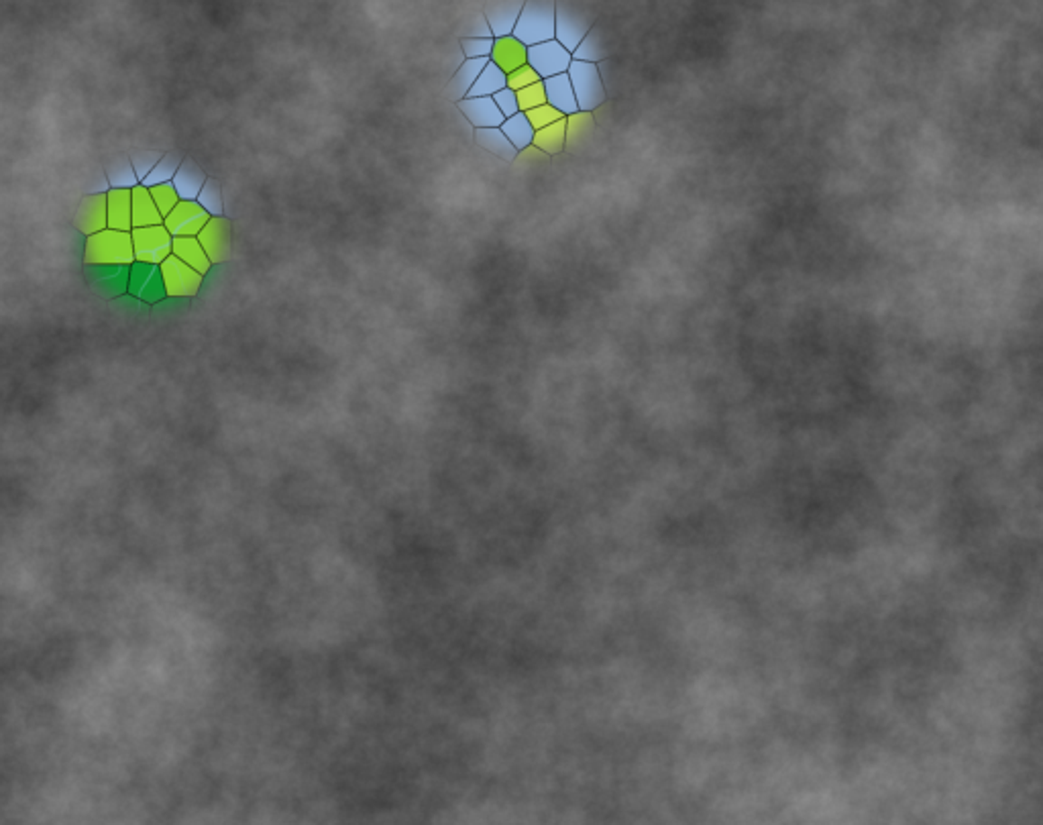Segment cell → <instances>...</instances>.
Returning a JSON list of instances; mask_svg holds the SVG:
<instances>
[{
	"mask_svg": "<svg viewBox=\"0 0 1043 825\" xmlns=\"http://www.w3.org/2000/svg\"><path fill=\"white\" fill-rule=\"evenodd\" d=\"M491 99H493V102L498 104L499 112H501V115H504L506 119H507V117H514L516 112H520V109H517L516 92L509 90V88H501V90H498L496 94H493Z\"/></svg>",
	"mask_w": 1043,
	"mask_h": 825,
	"instance_id": "35",
	"label": "cell"
},
{
	"mask_svg": "<svg viewBox=\"0 0 1043 825\" xmlns=\"http://www.w3.org/2000/svg\"><path fill=\"white\" fill-rule=\"evenodd\" d=\"M489 58H465L463 63H460L459 70L455 71V76L449 80V84L442 88V99L452 100V102H459L467 99L469 90H471V86L475 84L477 76L481 74V70L488 66Z\"/></svg>",
	"mask_w": 1043,
	"mask_h": 825,
	"instance_id": "13",
	"label": "cell"
},
{
	"mask_svg": "<svg viewBox=\"0 0 1043 825\" xmlns=\"http://www.w3.org/2000/svg\"><path fill=\"white\" fill-rule=\"evenodd\" d=\"M210 221V214L196 200H180L164 218V226L172 237H196Z\"/></svg>",
	"mask_w": 1043,
	"mask_h": 825,
	"instance_id": "8",
	"label": "cell"
},
{
	"mask_svg": "<svg viewBox=\"0 0 1043 825\" xmlns=\"http://www.w3.org/2000/svg\"><path fill=\"white\" fill-rule=\"evenodd\" d=\"M538 80H543V78L538 76V71H536L535 68H532L530 63H524V66L516 68L514 71H509V74H506V88H509V90L517 92V90H522V88H526V86H530V84L538 82Z\"/></svg>",
	"mask_w": 1043,
	"mask_h": 825,
	"instance_id": "31",
	"label": "cell"
},
{
	"mask_svg": "<svg viewBox=\"0 0 1043 825\" xmlns=\"http://www.w3.org/2000/svg\"><path fill=\"white\" fill-rule=\"evenodd\" d=\"M457 109L463 112V117L471 123L475 128H488V127H501L506 117L501 115L498 104L493 102L491 96H467V99L455 102Z\"/></svg>",
	"mask_w": 1043,
	"mask_h": 825,
	"instance_id": "11",
	"label": "cell"
},
{
	"mask_svg": "<svg viewBox=\"0 0 1043 825\" xmlns=\"http://www.w3.org/2000/svg\"><path fill=\"white\" fill-rule=\"evenodd\" d=\"M548 159H551V156H546L545 151H540L536 145H528V147L517 151V156L512 164L516 167H532V166L548 164Z\"/></svg>",
	"mask_w": 1043,
	"mask_h": 825,
	"instance_id": "34",
	"label": "cell"
},
{
	"mask_svg": "<svg viewBox=\"0 0 1043 825\" xmlns=\"http://www.w3.org/2000/svg\"><path fill=\"white\" fill-rule=\"evenodd\" d=\"M475 143L479 145L481 149L489 151L491 156H496L499 159L507 161V164H512L517 156V149L514 147L512 143H509L507 137L504 135L499 127H488V128H475Z\"/></svg>",
	"mask_w": 1043,
	"mask_h": 825,
	"instance_id": "19",
	"label": "cell"
},
{
	"mask_svg": "<svg viewBox=\"0 0 1043 825\" xmlns=\"http://www.w3.org/2000/svg\"><path fill=\"white\" fill-rule=\"evenodd\" d=\"M104 174H107V180L110 184V188H127L131 190L135 188L139 180H137V174L131 166V159H128V153H117V156H110L107 161H104Z\"/></svg>",
	"mask_w": 1043,
	"mask_h": 825,
	"instance_id": "22",
	"label": "cell"
},
{
	"mask_svg": "<svg viewBox=\"0 0 1043 825\" xmlns=\"http://www.w3.org/2000/svg\"><path fill=\"white\" fill-rule=\"evenodd\" d=\"M545 92H546V102L555 107L559 112H563L564 117L573 115V112L579 110V104L575 99V92H573V86H571V80L567 71H563V74H556L551 78H545Z\"/></svg>",
	"mask_w": 1043,
	"mask_h": 825,
	"instance_id": "14",
	"label": "cell"
},
{
	"mask_svg": "<svg viewBox=\"0 0 1043 825\" xmlns=\"http://www.w3.org/2000/svg\"><path fill=\"white\" fill-rule=\"evenodd\" d=\"M597 66H600V63L573 60L567 70L579 110L595 112V109H600L602 104L608 100L602 71Z\"/></svg>",
	"mask_w": 1043,
	"mask_h": 825,
	"instance_id": "3",
	"label": "cell"
},
{
	"mask_svg": "<svg viewBox=\"0 0 1043 825\" xmlns=\"http://www.w3.org/2000/svg\"><path fill=\"white\" fill-rule=\"evenodd\" d=\"M499 128L517 151L528 147V145H532V139H535V127L530 125L524 112H516L514 117H507Z\"/></svg>",
	"mask_w": 1043,
	"mask_h": 825,
	"instance_id": "24",
	"label": "cell"
},
{
	"mask_svg": "<svg viewBox=\"0 0 1043 825\" xmlns=\"http://www.w3.org/2000/svg\"><path fill=\"white\" fill-rule=\"evenodd\" d=\"M131 213H133V229L137 226H153L164 224V216L159 214L156 202L151 198L149 188L143 184H137L131 188Z\"/></svg>",
	"mask_w": 1043,
	"mask_h": 825,
	"instance_id": "18",
	"label": "cell"
},
{
	"mask_svg": "<svg viewBox=\"0 0 1043 825\" xmlns=\"http://www.w3.org/2000/svg\"><path fill=\"white\" fill-rule=\"evenodd\" d=\"M149 192H151L153 202H156V206H157V210H159V214L164 216V218H166L169 213H172L174 206L177 204V202H180V196H177V192H175L172 182L151 185Z\"/></svg>",
	"mask_w": 1043,
	"mask_h": 825,
	"instance_id": "29",
	"label": "cell"
},
{
	"mask_svg": "<svg viewBox=\"0 0 1043 825\" xmlns=\"http://www.w3.org/2000/svg\"><path fill=\"white\" fill-rule=\"evenodd\" d=\"M516 99H517V109H520V112H526L530 109L540 107V104H546L545 82L543 80H538V82L522 88V90L516 92Z\"/></svg>",
	"mask_w": 1043,
	"mask_h": 825,
	"instance_id": "30",
	"label": "cell"
},
{
	"mask_svg": "<svg viewBox=\"0 0 1043 825\" xmlns=\"http://www.w3.org/2000/svg\"><path fill=\"white\" fill-rule=\"evenodd\" d=\"M198 204L206 210L210 216H224V200H223V185L216 177H206L204 185L196 198Z\"/></svg>",
	"mask_w": 1043,
	"mask_h": 825,
	"instance_id": "27",
	"label": "cell"
},
{
	"mask_svg": "<svg viewBox=\"0 0 1043 825\" xmlns=\"http://www.w3.org/2000/svg\"><path fill=\"white\" fill-rule=\"evenodd\" d=\"M501 88H506V71H501L496 63L488 62V66L481 70V74L477 76L475 84L471 86V90H469L467 96H493Z\"/></svg>",
	"mask_w": 1043,
	"mask_h": 825,
	"instance_id": "26",
	"label": "cell"
},
{
	"mask_svg": "<svg viewBox=\"0 0 1043 825\" xmlns=\"http://www.w3.org/2000/svg\"><path fill=\"white\" fill-rule=\"evenodd\" d=\"M555 0H526L520 17L516 21L512 35L522 43L536 45L555 39Z\"/></svg>",
	"mask_w": 1043,
	"mask_h": 825,
	"instance_id": "2",
	"label": "cell"
},
{
	"mask_svg": "<svg viewBox=\"0 0 1043 825\" xmlns=\"http://www.w3.org/2000/svg\"><path fill=\"white\" fill-rule=\"evenodd\" d=\"M161 157H164V151H157V149H131L128 151V159H131V166L135 169L139 184L145 180V177H147L151 169L157 166V161Z\"/></svg>",
	"mask_w": 1043,
	"mask_h": 825,
	"instance_id": "28",
	"label": "cell"
},
{
	"mask_svg": "<svg viewBox=\"0 0 1043 825\" xmlns=\"http://www.w3.org/2000/svg\"><path fill=\"white\" fill-rule=\"evenodd\" d=\"M493 47V37H463L460 39V50L463 55L469 58H489Z\"/></svg>",
	"mask_w": 1043,
	"mask_h": 825,
	"instance_id": "33",
	"label": "cell"
},
{
	"mask_svg": "<svg viewBox=\"0 0 1043 825\" xmlns=\"http://www.w3.org/2000/svg\"><path fill=\"white\" fill-rule=\"evenodd\" d=\"M86 265H127L135 263V249L131 231L104 229L86 237L84 245Z\"/></svg>",
	"mask_w": 1043,
	"mask_h": 825,
	"instance_id": "1",
	"label": "cell"
},
{
	"mask_svg": "<svg viewBox=\"0 0 1043 825\" xmlns=\"http://www.w3.org/2000/svg\"><path fill=\"white\" fill-rule=\"evenodd\" d=\"M526 0H514V3H498V6H489L488 11H485V19L489 23V29H491V35L493 37H504V35H512V31L516 27V21L520 17L522 13V6Z\"/></svg>",
	"mask_w": 1043,
	"mask_h": 825,
	"instance_id": "17",
	"label": "cell"
},
{
	"mask_svg": "<svg viewBox=\"0 0 1043 825\" xmlns=\"http://www.w3.org/2000/svg\"><path fill=\"white\" fill-rule=\"evenodd\" d=\"M489 62L496 63L501 71L509 74V71H514L516 68L528 63V45L522 43L520 39L514 37V35L493 37Z\"/></svg>",
	"mask_w": 1043,
	"mask_h": 825,
	"instance_id": "12",
	"label": "cell"
},
{
	"mask_svg": "<svg viewBox=\"0 0 1043 825\" xmlns=\"http://www.w3.org/2000/svg\"><path fill=\"white\" fill-rule=\"evenodd\" d=\"M564 133H567V117H563L559 120H555V123L535 131L532 145H536V147L540 151H545L546 156L551 157L559 156V153L564 151Z\"/></svg>",
	"mask_w": 1043,
	"mask_h": 825,
	"instance_id": "23",
	"label": "cell"
},
{
	"mask_svg": "<svg viewBox=\"0 0 1043 825\" xmlns=\"http://www.w3.org/2000/svg\"><path fill=\"white\" fill-rule=\"evenodd\" d=\"M206 174L204 169H202L196 161L192 157H184L182 166L177 167V172L174 175V188L177 192V196L180 200H196L198 194L202 190V185L206 182Z\"/></svg>",
	"mask_w": 1043,
	"mask_h": 825,
	"instance_id": "16",
	"label": "cell"
},
{
	"mask_svg": "<svg viewBox=\"0 0 1043 825\" xmlns=\"http://www.w3.org/2000/svg\"><path fill=\"white\" fill-rule=\"evenodd\" d=\"M131 237L135 249V261L159 265L166 257L172 255L174 237L169 234L164 224L137 226V229L131 231Z\"/></svg>",
	"mask_w": 1043,
	"mask_h": 825,
	"instance_id": "4",
	"label": "cell"
},
{
	"mask_svg": "<svg viewBox=\"0 0 1043 825\" xmlns=\"http://www.w3.org/2000/svg\"><path fill=\"white\" fill-rule=\"evenodd\" d=\"M172 255H175L177 259H182L184 263H188L192 270H196L202 275H206L210 271V267H213V263H210L208 255L204 253V249H202L200 241L196 237H174Z\"/></svg>",
	"mask_w": 1043,
	"mask_h": 825,
	"instance_id": "21",
	"label": "cell"
},
{
	"mask_svg": "<svg viewBox=\"0 0 1043 825\" xmlns=\"http://www.w3.org/2000/svg\"><path fill=\"white\" fill-rule=\"evenodd\" d=\"M107 224L115 231H133L131 190L110 188L107 192Z\"/></svg>",
	"mask_w": 1043,
	"mask_h": 825,
	"instance_id": "15",
	"label": "cell"
},
{
	"mask_svg": "<svg viewBox=\"0 0 1043 825\" xmlns=\"http://www.w3.org/2000/svg\"><path fill=\"white\" fill-rule=\"evenodd\" d=\"M595 131V115L589 110H577L567 117V133H564V149L575 151L583 147Z\"/></svg>",
	"mask_w": 1043,
	"mask_h": 825,
	"instance_id": "20",
	"label": "cell"
},
{
	"mask_svg": "<svg viewBox=\"0 0 1043 825\" xmlns=\"http://www.w3.org/2000/svg\"><path fill=\"white\" fill-rule=\"evenodd\" d=\"M127 289H128V294L139 298V300L147 302V304H156L159 300H164V298L167 296L166 286H164V278H161V271H159V265H156V263L135 261L131 265V270H128Z\"/></svg>",
	"mask_w": 1043,
	"mask_h": 825,
	"instance_id": "7",
	"label": "cell"
},
{
	"mask_svg": "<svg viewBox=\"0 0 1043 825\" xmlns=\"http://www.w3.org/2000/svg\"><path fill=\"white\" fill-rule=\"evenodd\" d=\"M76 231L82 232L84 237L109 229L107 224V194H84L80 200L76 216H74Z\"/></svg>",
	"mask_w": 1043,
	"mask_h": 825,
	"instance_id": "10",
	"label": "cell"
},
{
	"mask_svg": "<svg viewBox=\"0 0 1043 825\" xmlns=\"http://www.w3.org/2000/svg\"><path fill=\"white\" fill-rule=\"evenodd\" d=\"M184 153L182 151H167L164 153V157L157 161V166L151 169L147 174V177L141 182L145 188H151V185H157V184H166V182H172L174 175L177 172V167L182 166L184 161Z\"/></svg>",
	"mask_w": 1043,
	"mask_h": 825,
	"instance_id": "25",
	"label": "cell"
},
{
	"mask_svg": "<svg viewBox=\"0 0 1043 825\" xmlns=\"http://www.w3.org/2000/svg\"><path fill=\"white\" fill-rule=\"evenodd\" d=\"M524 115H526V119L530 120V125L535 127V131H538V128L551 125V123H555V120H559V119L564 117L563 112H559L555 107H551V104H548V102H546V104H540V107H536V109L526 110V112H524Z\"/></svg>",
	"mask_w": 1043,
	"mask_h": 825,
	"instance_id": "32",
	"label": "cell"
},
{
	"mask_svg": "<svg viewBox=\"0 0 1043 825\" xmlns=\"http://www.w3.org/2000/svg\"><path fill=\"white\" fill-rule=\"evenodd\" d=\"M159 271L161 278H164L166 294L169 298H194L200 292L202 281H204V275L192 270L188 263H184L175 255L166 257L159 263Z\"/></svg>",
	"mask_w": 1043,
	"mask_h": 825,
	"instance_id": "5",
	"label": "cell"
},
{
	"mask_svg": "<svg viewBox=\"0 0 1043 825\" xmlns=\"http://www.w3.org/2000/svg\"><path fill=\"white\" fill-rule=\"evenodd\" d=\"M196 239L200 241L202 249L208 255L210 263L221 265L229 261L232 255V223L226 216H210V221L204 224Z\"/></svg>",
	"mask_w": 1043,
	"mask_h": 825,
	"instance_id": "6",
	"label": "cell"
},
{
	"mask_svg": "<svg viewBox=\"0 0 1043 825\" xmlns=\"http://www.w3.org/2000/svg\"><path fill=\"white\" fill-rule=\"evenodd\" d=\"M571 62H573L571 52L564 50L556 39L528 47V63L538 71V76L543 80L567 71Z\"/></svg>",
	"mask_w": 1043,
	"mask_h": 825,
	"instance_id": "9",
	"label": "cell"
}]
</instances>
